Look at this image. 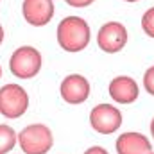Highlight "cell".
<instances>
[{
	"label": "cell",
	"mask_w": 154,
	"mask_h": 154,
	"mask_svg": "<svg viewBox=\"0 0 154 154\" xmlns=\"http://www.w3.org/2000/svg\"><path fill=\"white\" fill-rule=\"evenodd\" d=\"M56 39L61 50L68 54H79L88 48L91 41V27L82 16L68 14L57 23Z\"/></svg>",
	"instance_id": "cell-1"
},
{
	"label": "cell",
	"mask_w": 154,
	"mask_h": 154,
	"mask_svg": "<svg viewBox=\"0 0 154 154\" xmlns=\"http://www.w3.org/2000/svg\"><path fill=\"white\" fill-rule=\"evenodd\" d=\"M41 66H43V56L32 45H22L14 48L9 57V72L20 81L36 77L41 72Z\"/></svg>",
	"instance_id": "cell-2"
},
{
	"label": "cell",
	"mask_w": 154,
	"mask_h": 154,
	"mask_svg": "<svg viewBox=\"0 0 154 154\" xmlns=\"http://www.w3.org/2000/svg\"><path fill=\"white\" fill-rule=\"evenodd\" d=\"M18 145L22 154H48L54 147V133L47 124H29L18 133Z\"/></svg>",
	"instance_id": "cell-3"
},
{
	"label": "cell",
	"mask_w": 154,
	"mask_h": 154,
	"mask_svg": "<svg viewBox=\"0 0 154 154\" xmlns=\"http://www.w3.org/2000/svg\"><path fill=\"white\" fill-rule=\"evenodd\" d=\"M31 99L27 90L18 82H7L0 86V115L5 120H16L29 109Z\"/></svg>",
	"instance_id": "cell-4"
},
{
	"label": "cell",
	"mask_w": 154,
	"mask_h": 154,
	"mask_svg": "<svg viewBox=\"0 0 154 154\" xmlns=\"http://www.w3.org/2000/svg\"><path fill=\"white\" fill-rule=\"evenodd\" d=\"M122 122H124L122 111L116 106L108 104V102H100V104L93 106L91 111H90V125H91V129L97 134H102V136L115 134L122 127Z\"/></svg>",
	"instance_id": "cell-5"
},
{
	"label": "cell",
	"mask_w": 154,
	"mask_h": 154,
	"mask_svg": "<svg viewBox=\"0 0 154 154\" xmlns=\"http://www.w3.org/2000/svg\"><path fill=\"white\" fill-rule=\"evenodd\" d=\"M95 41H97V47L102 52L118 54L125 48V45L129 41V31L122 22L111 20V22H106L99 27Z\"/></svg>",
	"instance_id": "cell-6"
},
{
	"label": "cell",
	"mask_w": 154,
	"mask_h": 154,
	"mask_svg": "<svg viewBox=\"0 0 154 154\" xmlns=\"http://www.w3.org/2000/svg\"><path fill=\"white\" fill-rule=\"evenodd\" d=\"M91 84L82 74H68L59 84V95L63 102L70 106H81L90 99Z\"/></svg>",
	"instance_id": "cell-7"
},
{
	"label": "cell",
	"mask_w": 154,
	"mask_h": 154,
	"mask_svg": "<svg viewBox=\"0 0 154 154\" xmlns=\"http://www.w3.org/2000/svg\"><path fill=\"white\" fill-rule=\"evenodd\" d=\"M56 14L54 0H23L22 16L31 27H45L52 22Z\"/></svg>",
	"instance_id": "cell-8"
},
{
	"label": "cell",
	"mask_w": 154,
	"mask_h": 154,
	"mask_svg": "<svg viewBox=\"0 0 154 154\" xmlns=\"http://www.w3.org/2000/svg\"><path fill=\"white\" fill-rule=\"evenodd\" d=\"M108 93L118 106L134 104L140 97V84L129 75H116L108 84Z\"/></svg>",
	"instance_id": "cell-9"
},
{
	"label": "cell",
	"mask_w": 154,
	"mask_h": 154,
	"mask_svg": "<svg viewBox=\"0 0 154 154\" xmlns=\"http://www.w3.org/2000/svg\"><path fill=\"white\" fill-rule=\"evenodd\" d=\"M116 154H151L152 142L147 134L138 131H125L118 134L115 140Z\"/></svg>",
	"instance_id": "cell-10"
},
{
	"label": "cell",
	"mask_w": 154,
	"mask_h": 154,
	"mask_svg": "<svg viewBox=\"0 0 154 154\" xmlns=\"http://www.w3.org/2000/svg\"><path fill=\"white\" fill-rule=\"evenodd\" d=\"M18 145V131L9 124H0V154H11Z\"/></svg>",
	"instance_id": "cell-11"
},
{
	"label": "cell",
	"mask_w": 154,
	"mask_h": 154,
	"mask_svg": "<svg viewBox=\"0 0 154 154\" xmlns=\"http://www.w3.org/2000/svg\"><path fill=\"white\" fill-rule=\"evenodd\" d=\"M140 27H142V31H143L145 36L154 39V5L143 11L142 20H140Z\"/></svg>",
	"instance_id": "cell-12"
},
{
	"label": "cell",
	"mask_w": 154,
	"mask_h": 154,
	"mask_svg": "<svg viewBox=\"0 0 154 154\" xmlns=\"http://www.w3.org/2000/svg\"><path fill=\"white\" fill-rule=\"evenodd\" d=\"M142 84H143V90L154 97V65H151L145 72H143V77H142Z\"/></svg>",
	"instance_id": "cell-13"
},
{
	"label": "cell",
	"mask_w": 154,
	"mask_h": 154,
	"mask_svg": "<svg viewBox=\"0 0 154 154\" xmlns=\"http://www.w3.org/2000/svg\"><path fill=\"white\" fill-rule=\"evenodd\" d=\"M66 5H70V7H75V9H84V7H88V5H91L95 0H63Z\"/></svg>",
	"instance_id": "cell-14"
},
{
	"label": "cell",
	"mask_w": 154,
	"mask_h": 154,
	"mask_svg": "<svg viewBox=\"0 0 154 154\" xmlns=\"http://www.w3.org/2000/svg\"><path fill=\"white\" fill-rule=\"evenodd\" d=\"M82 154H109V151L104 149L102 145H91V147H88Z\"/></svg>",
	"instance_id": "cell-15"
},
{
	"label": "cell",
	"mask_w": 154,
	"mask_h": 154,
	"mask_svg": "<svg viewBox=\"0 0 154 154\" xmlns=\"http://www.w3.org/2000/svg\"><path fill=\"white\" fill-rule=\"evenodd\" d=\"M4 39H5V29H4V25L0 23V47H2V43H4Z\"/></svg>",
	"instance_id": "cell-16"
},
{
	"label": "cell",
	"mask_w": 154,
	"mask_h": 154,
	"mask_svg": "<svg viewBox=\"0 0 154 154\" xmlns=\"http://www.w3.org/2000/svg\"><path fill=\"white\" fill-rule=\"evenodd\" d=\"M149 131H151V138H152V142H154V116H152V120H151V124H149Z\"/></svg>",
	"instance_id": "cell-17"
},
{
	"label": "cell",
	"mask_w": 154,
	"mask_h": 154,
	"mask_svg": "<svg viewBox=\"0 0 154 154\" xmlns=\"http://www.w3.org/2000/svg\"><path fill=\"white\" fill-rule=\"evenodd\" d=\"M124 2H127V4H136V2H140V0H124Z\"/></svg>",
	"instance_id": "cell-18"
},
{
	"label": "cell",
	"mask_w": 154,
	"mask_h": 154,
	"mask_svg": "<svg viewBox=\"0 0 154 154\" xmlns=\"http://www.w3.org/2000/svg\"><path fill=\"white\" fill-rule=\"evenodd\" d=\"M2 74H4V70H2V65H0V79H2Z\"/></svg>",
	"instance_id": "cell-19"
},
{
	"label": "cell",
	"mask_w": 154,
	"mask_h": 154,
	"mask_svg": "<svg viewBox=\"0 0 154 154\" xmlns=\"http://www.w3.org/2000/svg\"><path fill=\"white\" fill-rule=\"evenodd\" d=\"M151 154H154V151H152V152H151Z\"/></svg>",
	"instance_id": "cell-20"
},
{
	"label": "cell",
	"mask_w": 154,
	"mask_h": 154,
	"mask_svg": "<svg viewBox=\"0 0 154 154\" xmlns=\"http://www.w3.org/2000/svg\"><path fill=\"white\" fill-rule=\"evenodd\" d=\"M0 2H2V0H0Z\"/></svg>",
	"instance_id": "cell-21"
},
{
	"label": "cell",
	"mask_w": 154,
	"mask_h": 154,
	"mask_svg": "<svg viewBox=\"0 0 154 154\" xmlns=\"http://www.w3.org/2000/svg\"><path fill=\"white\" fill-rule=\"evenodd\" d=\"M11 154H13V152H11Z\"/></svg>",
	"instance_id": "cell-22"
}]
</instances>
